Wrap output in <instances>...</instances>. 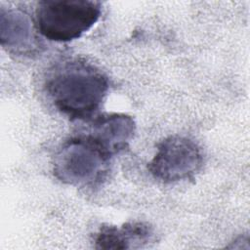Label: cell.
<instances>
[{
  "instance_id": "6da1fadb",
  "label": "cell",
  "mask_w": 250,
  "mask_h": 250,
  "mask_svg": "<svg viewBox=\"0 0 250 250\" xmlns=\"http://www.w3.org/2000/svg\"><path fill=\"white\" fill-rule=\"evenodd\" d=\"M45 89L59 111L71 120H84L100 108L108 80L95 65L75 59L59 63L48 75Z\"/></svg>"
},
{
  "instance_id": "7a4b0ae2",
  "label": "cell",
  "mask_w": 250,
  "mask_h": 250,
  "mask_svg": "<svg viewBox=\"0 0 250 250\" xmlns=\"http://www.w3.org/2000/svg\"><path fill=\"white\" fill-rule=\"evenodd\" d=\"M111 156L87 134L65 141L55 154L54 175L75 187L99 184L106 175Z\"/></svg>"
},
{
  "instance_id": "3957f363",
  "label": "cell",
  "mask_w": 250,
  "mask_h": 250,
  "mask_svg": "<svg viewBox=\"0 0 250 250\" xmlns=\"http://www.w3.org/2000/svg\"><path fill=\"white\" fill-rule=\"evenodd\" d=\"M102 5L91 0H42L36 7V26L47 39L67 42L79 38L99 20Z\"/></svg>"
},
{
  "instance_id": "277c9868",
  "label": "cell",
  "mask_w": 250,
  "mask_h": 250,
  "mask_svg": "<svg viewBox=\"0 0 250 250\" xmlns=\"http://www.w3.org/2000/svg\"><path fill=\"white\" fill-rule=\"evenodd\" d=\"M202 165L203 154L198 145L187 137L175 135L157 146L148 170L158 181L175 183L193 179Z\"/></svg>"
},
{
  "instance_id": "5b68a950",
  "label": "cell",
  "mask_w": 250,
  "mask_h": 250,
  "mask_svg": "<svg viewBox=\"0 0 250 250\" xmlns=\"http://www.w3.org/2000/svg\"><path fill=\"white\" fill-rule=\"evenodd\" d=\"M136 131L134 119L124 113H104L90 124L87 135L110 156L127 148Z\"/></svg>"
},
{
  "instance_id": "8992f818",
  "label": "cell",
  "mask_w": 250,
  "mask_h": 250,
  "mask_svg": "<svg viewBox=\"0 0 250 250\" xmlns=\"http://www.w3.org/2000/svg\"><path fill=\"white\" fill-rule=\"evenodd\" d=\"M0 40L3 47L17 54H26L36 47L29 17L12 8H0Z\"/></svg>"
},
{
  "instance_id": "52a82bcc",
  "label": "cell",
  "mask_w": 250,
  "mask_h": 250,
  "mask_svg": "<svg viewBox=\"0 0 250 250\" xmlns=\"http://www.w3.org/2000/svg\"><path fill=\"white\" fill-rule=\"evenodd\" d=\"M133 244L134 238L127 223L121 228L104 225L95 238V248L97 249H128L134 247Z\"/></svg>"
}]
</instances>
